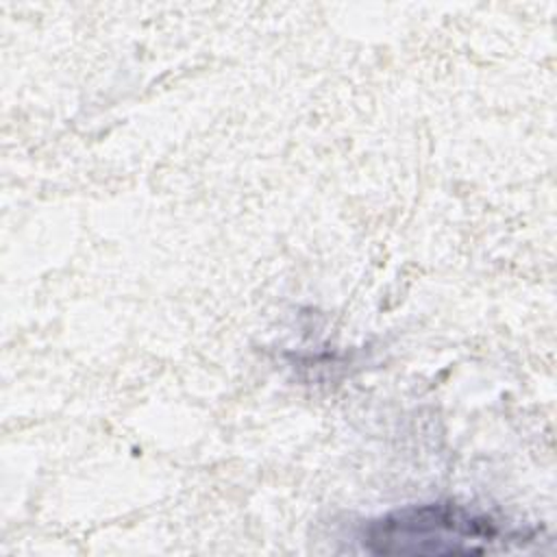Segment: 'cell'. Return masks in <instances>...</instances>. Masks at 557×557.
Wrapping results in <instances>:
<instances>
[{"instance_id":"obj_1","label":"cell","mask_w":557,"mask_h":557,"mask_svg":"<svg viewBox=\"0 0 557 557\" xmlns=\"http://www.w3.org/2000/svg\"><path fill=\"white\" fill-rule=\"evenodd\" d=\"M520 542H529L522 529L457 503L409 505L370 520L361 533L372 555L411 557L483 555Z\"/></svg>"}]
</instances>
